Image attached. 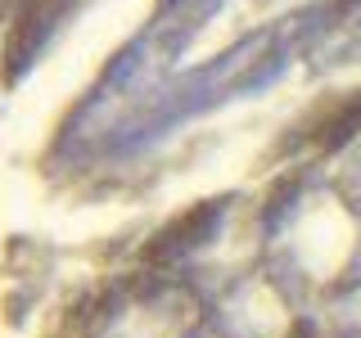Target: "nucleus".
Segmentation results:
<instances>
[{"instance_id": "1", "label": "nucleus", "mask_w": 361, "mask_h": 338, "mask_svg": "<svg viewBox=\"0 0 361 338\" xmlns=\"http://www.w3.org/2000/svg\"><path fill=\"white\" fill-rule=\"evenodd\" d=\"M217 221H221V208H217V203H208V208L190 212L185 221H176L167 234H158V239L149 244V262H172L176 253H190L195 244H203V234H208Z\"/></svg>"}]
</instances>
